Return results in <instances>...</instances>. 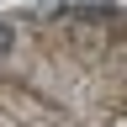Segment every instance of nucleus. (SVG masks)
<instances>
[{"label":"nucleus","mask_w":127,"mask_h":127,"mask_svg":"<svg viewBox=\"0 0 127 127\" xmlns=\"http://www.w3.org/2000/svg\"><path fill=\"white\" fill-rule=\"evenodd\" d=\"M16 48V21H0V58Z\"/></svg>","instance_id":"obj_1"}]
</instances>
